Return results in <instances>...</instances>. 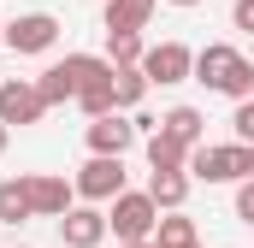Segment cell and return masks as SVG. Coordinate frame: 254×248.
Returning <instances> with one entry per match:
<instances>
[{"label": "cell", "instance_id": "obj_25", "mask_svg": "<svg viewBox=\"0 0 254 248\" xmlns=\"http://www.w3.org/2000/svg\"><path fill=\"white\" fill-rule=\"evenodd\" d=\"M6 142H12V124H6V119H0V154H6Z\"/></svg>", "mask_w": 254, "mask_h": 248}, {"label": "cell", "instance_id": "obj_1", "mask_svg": "<svg viewBox=\"0 0 254 248\" xmlns=\"http://www.w3.org/2000/svg\"><path fill=\"white\" fill-rule=\"evenodd\" d=\"M190 178H201V184H243L249 178V142H195Z\"/></svg>", "mask_w": 254, "mask_h": 248}, {"label": "cell", "instance_id": "obj_8", "mask_svg": "<svg viewBox=\"0 0 254 248\" xmlns=\"http://www.w3.org/2000/svg\"><path fill=\"white\" fill-rule=\"evenodd\" d=\"M60 243L65 248H101V243H107V213H101L95 201L60 213Z\"/></svg>", "mask_w": 254, "mask_h": 248}, {"label": "cell", "instance_id": "obj_2", "mask_svg": "<svg viewBox=\"0 0 254 248\" xmlns=\"http://www.w3.org/2000/svg\"><path fill=\"white\" fill-rule=\"evenodd\" d=\"M154 225H160V207H154L148 189H119V195H113V207H107V231H113L119 243H148Z\"/></svg>", "mask_w": 254, "mask_h": 248}, {"label": "cell", "instance_id": "obj_14", "mask_svg": "<svg viewBox=\"0 0 254 248\" xmlns=\"http://www.w3.org/2000/svg\"><path fill=\"white\" fill-rule=\"evenodd\" d=\"M24 219H36L30 178H6V184H0V225H24Z\"/></svg>", "mask_w": 254, "mask_h": 248}, {"label": "cell", "instance_id": "obj_20", "mask_svg": "<svg viewBox=\"0 0 254 248\" xmlns=\"http://www.w3.org/2000/svg\"><path fill=\"white\" fill-rule=\"evenodd\" d=\"M160 130H166V136H178L184 148H195V142H201V113H195V107H172V113L160 119Z\"/></svg>", "mask_w": 254, "mask_h": 248}, {"label": "cell", "instance_id": "obj_5", "mask_svg": "<svg viewBox=\"0 0 254 248\" xmlns=\"http://www.w3.org/2000/svg\"><path fill=\"white\" fill-rule=\"evenodd\" d=\"M142 71H148V83H160V89L190 83V77H195V48H184V42H160V48L142 54Z\"/></svg>", "mask_w": 254, "mask_h": 248}, {"label": "cell", "instance_id": "obj_31", "mask_svg": "<svg viewBox=\"0 0 254 248\" xmlns=\"http://www.w3.org/2000/svg\"><path fill=\"white\" fill-rule=\"evenodd\" d=\"M249 60H254V54H249Z\"/></svg>", "mask_w": 254, "mask_h": 248}, {"label": "cell", "instance_id": "obj_23", "mask_svg": "<svg viewBox=\"0 0 254 248\" xmlns=\"http://www.w3.org/2000/svg\"><path fill=\"white\" fill-rule=\"evenodd\" d=\"M237 219H243V225H254V178H243V184H237Z\"/></svg>", "mask_w": 254, "mask_h": 248}, {"label": "cell", "instance_id": "obj_15", "mask_svg": "<svg viewBox=\"0 0 254 248\" xmlns=\"http://www.w3.org/2000/svg\"><path fill=\"white\" fill-rule=\"evenodd\" d=\"M148 195H154L160 213L184 207V201H190V172H148Z\"/></svg>", "mask_w": 254, "mask_h": 248}, {"label": "cell", "instance_id": "obj_21", "mask_svg": "<svg viewBox=\"0 0 254 248\" xmlns=\"http://www.w3.org/2000/svg\"><path fill=\"white\" fill-rule=\"evenodd\" d=\"M219 95H231V101H249V95H254V60H249V54H237V60H231L225 83H219Z\"/></svg>", "mask_w": 254, "mask_h": 248}, {"label": "cell", "instance_id": "obj_4", "mask_svg": "<svg viewBox=\"0 0 254 248\" xmlns=\"http://www.w3.org/2000/svg\"><path fill=\"white\" fill-rule=\"evenodd\" d=\"M71 184H77L83 201H95V207H101V201H113V195L125 189V154H89V166H83Z\"/></svg>", "mask_w": 254, "mask_h": 248}, {"label": "cell", "instance_id": "obj_17", "mask_svg": "<svg viewBox=\"0 0 254 248\" xmlns=\"http://www.w3.org/2000/svg\"><path fill=\"white\" fill-rule=\"evenodd\" d=\"M148 71L142 65H119V77H113V101H119V113H130V107H142L148 101Z\"/></svg>", "mask_w": 254, "mask_h": 248}, {"label": "cell", "instance_id": "obj_26", "mask_svg": "<svg viewBox=\"0 0 254 248\" xmlns=\"http://www.w3.org/2000/svg\"><path fill=\"white\" fill-rule=\"evenodd\" d=\"M166 6H201V0H166Z\"/></svg>", "mask_w": 254, "mask_h": 248}, {"label": "cell", "instance_id": "obj_16", "mask_svg": "<svg viewBox=\"0 0 254 248\" xmlns=\"http://www.w3.org/2000/svg\"><path fill=\"white\" fill-rule=\"evenodd\" d=\"M154 6L160 0H107V30H148V18H154Z\"/></svg>", "mask_w": 254, "mask_h": 248}, {"label": "cell", "instance_id": "obj_11", "mask_svg": "<svg viewBox=\"0 0 254 248\" xmlns=\"http://www.w3.org/2000/svg\"><path fill=\"white\" fill-rule=\"evenodd\" d=\"M113 77H119V65L113 60H101L89 77H83V89H77V107L89 113V119H101V113H113L119 101H113Z\"/></svg>", "mask_w": 254, "mask_h": 248}, {"label": "cell", "instance_id": "obj_28", "mask_svg": "<svg viewBox=\"0 0 254 248\" xmlns=\"http://www.w3.org/2000/svg\"><path fill=\"white\" fill-rule=\"evenodd\" d=\"M125 248H148V243H125Z\"/></svg>", "mask_w": 254, "mask_h": 248}, {"label": "cell", "instance_id": "obj_30", "mask_svg": "<svg viewBox=\"0 0 254 248\" xmlns=\"http://www.w3.org/2000/svg\"><path fill=\"white\" fill-rule=\"evenodd\" d=\"M195 248H201V243H195Z\"/></svg>", "mask_w": 254, "mask_h": 248}, {"label": "cell", "instance_id": "obj_24", "mask_svg": "<svg viewBox=\"0 0 254 248\" xmlns=\"http://www.w3.org/2000/svg\"><path fill=\"white\" fill-rule=\"evenodd\" d=\"M231 24H237L243 36H254V0H237V6H231Z\"/></svg>", "mask_w": 254, "mask_h": 248}, {"label": "cell", "instance_id": "obj_9", "mask_svg": "<svg viewBox=\"0 0 254 248\" xmlns=\"http://www.w3.org/2000/svg\"><path fill=\"white\" fill-rule=\"evenodd\" d=\"M30 201H36V219H60L77 201V184L60 172H30Z\"/></svg>", "mask_w": 254, "mask_h": 248}, {"label": "cell", "instance_id": "obj_10", "mask_svg": "<svg viewBox=\"0 0 254 248\" xmlns=\"http://www.w3.org/2000/svg\"><path fill=\"white\" fill-rule=\"evenodd\" d=\"M130 142H136V119H125L119 107L89 119V154H130Z\"/></svg>", "mask_w": 254, "mask_h": 248}, {"label": "cell", "instance_id": "obj_6", "mask_svg": "<svg viewBox=\"0 0 254 248\" xmlns=\"http://www.w3.org/2000/svg\"><path fill=\"white\" fill-rule=\"evenodd\" d=\"M0 119L6 124H42L48 119V95L24 77H0Z\"/></svg>", "mask_w": 254, "mask_h": 248}, {"label": "cell", "instance_id": "obj_18", "mask_svg": "<svg viewBox=\"0 0 254 248\" xmlns=\"http://www.w3.org/2000/svg\"><path fill=\"white\" fill-rule=\"evenodd\" d=\"M154 243L160 248H195V225L172 207V213H160V225H154Z\"/></svg>", "mask_w": 254, "mask_h": 248}, {"label": "cell", "instance_id": "obj_29", "mask_svg": "<svg viewBox=\"0 0 254 248\" xmlns=\"http://www.w3.org/2000/svg\"><path fill=\"white\" fill-rule=\"evenodd\" d=\"M0 42H6V24H0Z\"/></svg>", "mask_w": 254, "mask_h": 248}, {"label": "cell", "instance_id": "obj_13", "mask_svg": "<svg viewBox=\"0 0 254 248\" xmlns=\"http://www.w3.org/2000/svg\"><path fill=\"white\" fill-rule=\"evenodd\" d=\"M148 172H190V148H184L178 136L154 130V136H148Z\"/></svg>", "mask_w": 254, "mask_h": 248}, {"label": "cell", "instance_id": "obj_19", "mask_svg": "<svg viewBox=\"0 0 254 248\" xmlns=\"http://www.w3.org/2000/svg\"><path fill=\"white\" fill-rule=\"evenodd\" d=\"M142 54H148L142 30H107V60L113 65H142Z\"/></svg>", "mask_w": 254, "mask_h": 248}, {"label": "cell", "instance_id": "obj_12", "mask_svg": "<svg viewBox=\"0 0 254 248\" xmlns=\"http://www.w3.org/2000/svg\"><path fill=\"white\" fill-rule=\"evenodd\" d=\"M237 60V48L231 42H207V48H195V83H207V89H219L225 83V71Z\"/></svg>", "mask_w": 254, "mask_h": 248}, {"label": "cell", "instance_id": "obj_7", "mask_svg": "<svg viewBox=\"0 0 254 248\" xmlns=\"http://www.w3.org/2000/svg\"><path fill=\"white\" fill-rule=\"evenodd\" d=\"M54 42H60V18L54 12H24V18L6 24V48L12 54H48Z\"/></svg>", "mask_w": 254, "mask_h": 248}, {"label": "cell", "instance_id": "obj_22", "mask_svg": "<svg viewBox=\"0 0 254 248\" xmlns=\"http://www.w3.org/2000/svg\"><path fill=\"white\" fill-rule=\"evenodd\" d=\"M231 130H237V142H254V95H249V101H237V113H231Z\"/></svg>", "mask_w": 254, "mask_h": 248}, {"label": "cell", "instance_id": "obj_27", "mask_svg": "<svg viewBox=\"0 0 254 248\" xmlns=\"http://www.w3.org/2000/svg\"><path fill=\"white\" fill-rule=\"evenodd\" d=\"M249 178H254V142H249Z\"/></svg>", "mask_w": 254, "mask_h": 248}, {"label": "cell", "instance_id": "obj_3", "mask_svg": "<svg viewBox=\"0 0 254 248\" xmlns=\"http://www.w3.org/2000/svg\"><path fill=\"white\" fill-rule=\"evenodd\" d=\"M95 65H101V54H65V60H54L36 77V89L48 95V107H65V101H77V89H83V77Z\"/></svg>", "mask_w": 254, "mask_h": 248}]
</instances>
